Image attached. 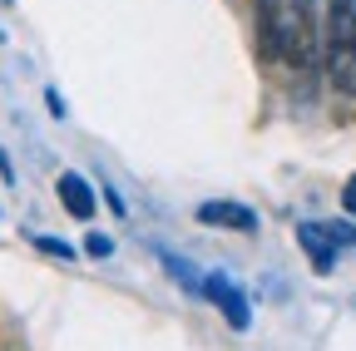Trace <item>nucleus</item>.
<instances>
[{"label":"nucleus","instance_id":"obj_9","mask_svg":"<svg viewBox=\"0 0 356 351\" xmlns=\"http://www.w3.org/2000/svg\"><path fill=\"white\" fill-rule=\"evenodd\" d=\"M327 228H332L337 247H356V228H346V223H327Z\"/></svg>","mask_w":356,"mask_h":351},{"label":"nucleus","instance_id":"obj_3","mask_svg":"<svg viewBox=\"0 0 356 351\" xmlns=\"http://www.w3.org/2000/svg\"><path fill=\"white\" fill-rule=\"evenodd\" d=\"M203 297L218 307L222 317H228V327H233V332H248L252 312H248V297H243V287H238V282H228L222 272H208V277H203Z\"/></svg>","mask_w":356,"mask_h":351},{"label":"nucleus","instance_id":"obj_11","mask_svg":"<svg viewBox=\"0 0 356 351\" xmlns=\"http://www.w3.org/2000/svg\"><path fill=\"white\" fill-rule=\"evenodd\" d=\"M0 179H6V183H15V173H10V158H6V149H0Z\"/></svg>","mask_w":356,"mask_h":351},{"label":"nucleus","instance_id":"obj_6","mask_svg":"<svg viewBox=\"0 0 356 351\" xmlns=\"http://www.w3.org/2000/svg\"><path fill=\"white\" fill-rule=\"evenodd\" d=\"M55 193H60V203H65L70 218H79V223H89V218H95V188L84 183V173H60Z\"/></svg>","mask_w":356,"mask_h":351},{"label":"nucleus","instance_id":"obj_1","mask_svg":"<svg viewBox=\"0 0 356 351\" xmlns=\"http://www.w3.org/2000/svg\"><path fill=\"white\" fill-rule=\"evenodd\" d=\"M262 55L287 70H312L322 55L317 45V0H262L257 6Z\"/></svg>","mask_w":356,"mask_h":351},{"label":"nucleus","instance_id":"obj_10","mask_svg":"<svg viewBox=\"0 0 356 351\" xmlns=\"http://www.w3.org/2000/svg\"><path fill=\"white\" fill-rule=\"evenodd\" d=\"M341 208H346V218H356V173H351L346 188H341Z\"/></svg>","mask_w":356,"mask_h":351},{"label":"nucleus","instance_id":"obj_7","mask_svg":"<svg viewBox=\"0 0 356 351\" xmlns=\"http://www.w3.org/2000/svg\"><path fill=\"white\" fill-rule=\"evenodd\" d=\"M30 243H35L40 252H50V257H60V262H65V257H74V247H70V243H60V238H44V233H35Z\"/></svg>","mask_w":356,"mask_h":351},{"label":"nucleus","instance_id":"obj_4","mask_svg":"<svg viewBox=\"0 0 356 351\" xmlns=\"http://www.w3.org/2000/svg\"><path fill=\"white\" fill-rule=\"evenodd\" d=\"M198 223L208 228H233V233H257V213L243 208V203H228V198H208L198 208Z\"/></svg>","mask_w":356,"mask_h":351},{"label":"nucleus","instance_id":"obj_5","mask_svg":"<svg viewBox=\"0 0 356 351\" xmlns=\"http://www.w3.org/2000/svg\"><path fill=\"white\" fill-rule=\"evenodd\" d=\"M297 243L307 247V257H312V268L317 272H332L337 268V238H332V228H322V223H302L297 228Z\"/></svg>","mask_w":356,"mask_h":351},{"label":"nucleus","instance_id":"obj_8","mask_svg":"<svg viewBox=\"0 0 356 351\" xmlns=\"http://www.w3.org/2000/svg\"><path fill=\"white\" fill-rule=\"evenodd\" d=\"M84 252H89V257H109V252H114V243H109L104 233H89V238H84Z\"/></svg>","mask_w":356,"mask_h":351},{"label":"nucleus","instance_id":"obj_2","mask_svg":"<svg viewBox=\"0 0 356 351\" xmlns=\"http://www.w3.org/2000/svg\"><path fill=\"white\" fill-rule=\"evenodd\" d=\"M327 79L356 95V0H327Z\"/></svg>","mask_w":356,"mask_h":351}]
</instances>
